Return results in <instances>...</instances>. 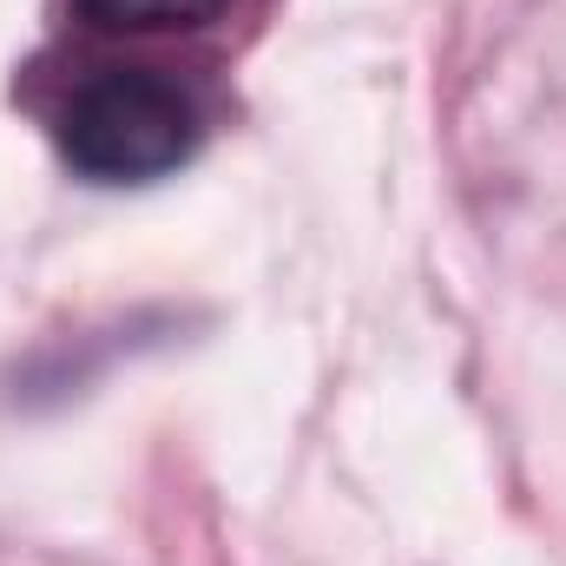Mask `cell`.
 <instances>
[{
  "mask_svg": "<svg viewBox=\"0 0 566 566\" xmlns=\"http://www.w3.org/2000/svg\"><path fill=\"white\" fill-rule=\"evenodd\" d=\"M99 33H191L224 13V0H73Z\"/></svg>",
  "mask_w": 566,
  "mask_h": 566,
  "instance_id": "cell-2",
  "label": "cell"
},
{
  "mask_svg": "<svg viewBox=\"0 0 566 566\" xmlns=\"http://www.w3.org/2000/svg\"><path fill=\"white\" fill-rule=\"evenodd\" d=\"M198 133L205 126H198L191 93L139 66H113L86 80L60 113L66 165L99 185H145L158 171H178L198 151Z\"/></svg>",
  "mask_w": 566,
  "mask_h": 566,
  "instance_id": "cell-1",
  "label": "cell"
}]
</instances>
